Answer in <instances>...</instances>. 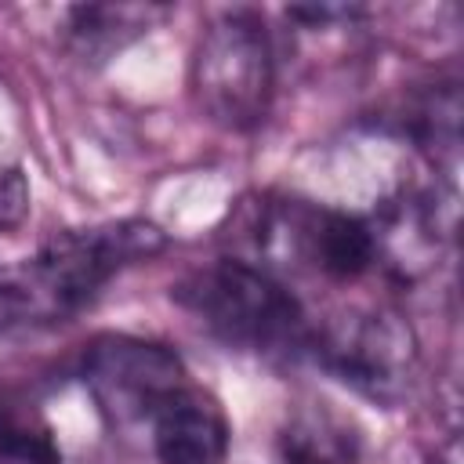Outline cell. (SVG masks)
Returning <instances> with one entry per match:
<instances>
[{
    "mask_svg": "<svg viewBox=\"0 0 464 464\" xmlns=\"http://www.w3.org/2000/svg\"><path fill=\"white\" fill-rule=\"evenodd\" d=\"M174 301L218 341L257 355H308L312 323L297 294L246 257H218L174 286Z\"/></svg>",
    "mask_w": 464,
    "mask_h": 464,
    "instance_id": "1",
    "label": "cell"
},
{
    "mask_svg": "<svg viewBox=\"0 0 464 464\" xmlns=\"http://www.w3.org/2000/svg\"><path fill=\"white\" fill-rule=\"evenodd\" d=\"M188 87L199 112L225 130H254L276 94V47L257 11H221L196 40Z\"/></svg>",
    "mask_w": 464,
    "mask_h": 464,
    "instance_id": "2",
    "label": "cell"
},
{
    "mask_svg": "<svg viewBox=\"0 0 464 464\" xmlns=\"http://www.w3.org/2000/svg\"><path fill=\"white\" fill-rule=\"evenodd\" d=\"M254 265L276 276V268L352 283L377 268L373 225L359 214L319 207L308 199H265L250 218Z\"/></svg>",
    "mask_w": 464,
    "mask_h": 464,
    "instance_id": "3",
    "label": "cell"
},
{
    "mask_svg": "<svg viewBox=\"0 0 464 464\" xmlns=\"http://www.w3.org/2000/svg\"><path fill=\"white\" fill-rule=\"evenodd\" d=\"M308 355L377 402H399L417 370V337L392 308H348L312 326Z\"/></svg>",
    "mask_w": 464,
    "mask_h": 464,
    "instance_id": "4",
    "label": "cell"
},
{
    "mask_svg": "<svg viewBox=\"0 0 464 464\" xmlns=\"http://www.w3.org/2000/svg\"><path fill=\"white\" fill-rule=\"evenodd\" d=\"M80 377L102 417L116 428L149 424V417L188 384L185 362L174 348L130 334H105L91 341Z\"/></svg>",
    "mask_w": 464,
    "mask_h": 464,
    "instance_id": "5",
    "label": "cell"
},
{
    "mask_svg": "<svg viewBox=\"0 0 464 464\" xmlns=\"http://www.w3.org/2000/svg\"><path fill=\"white\" fill-rule=\"evenodd\" d=\"M163 246L167 236L160 225L145 218H120L54 232L33 257L80 308H87L112 276L156 257Z\"/></svg>",
    "mask_w": 464,
    "mask_h": 464,
    "instance_id": "6",
    "label": "cell"
},
{
    "mask_svg": "<svg viewBox=\"0 0 464 464\" xmlns=\"http://www.w3.org/2000/svg\"><path fill=\"white\" fill-rule=\"evenodd\" d=\"M149 442L160 464H225L232 428L218 399L185 384L149 417Z\"/></svg>",
    "mask_w": 464,
    "mask_h": 464,
    "instance_id": "7",
    "label": "cell"
},
{
    "mask_svg": "<svg viewBox=\"0 0 464 464\" xmlns=\"http://www.w3.org/2000/svg\"><path fill=\"white\" fill-rule=\"evenodd\" d=\"M167 7L156 4H80L65 11V44L87 62V58H109L145 36Z\"/></svg>",
    "mask_w": 464,
    "mask_h": 464,
    "instance_id": "8",
    "label": "cell"
},
{
    "mask_svg": "<svg viewBox=\"0 0 464 464\" xmlns=\"http://www.w3.org/2000/svg\"><path fill=\"white\" fill-rule=\"evenodd\" d=\"M80 312V304L33 261L0 272V337L22 330H44L65 323Z\"/></svg>",
    "mask_w": 464,
    "mask_h": 464,
    "instance_id": "9",
    "label": "cell"
},
{
    "mask_svg": "<svg viewBox=\"0 0 464 464\" xmlns=\"http://www.w3.org/2000/svg\"><path fill=\"white\" fill-rule=\"evenodd\" d=\"M0 464H62V446L40 417L0 413Z\"/></svg>",
    "mask_w": 464,
    "mask_h": 464,
    "instance_id": "10",
    "label": "cell"
},
{
    "mask_svg": "<svg viewBox=\"0 0 464 464\" xmlns=\"http://www.w3.org/2000/svg\"><path fill=\"white\" fill-rule=\"evenodd\" d=\"M29 218V181L22 167H0V232L18 228Z\"/></svg>",
    "mask_w": 464,
    "mask_h": 464,
    "instance_id": "11",
    "label": "cell"
},
{
    "mask_svg": "<svg viewBox=\"0 0 464 464\" xmlns=\"http://www.w3.org/2000/svg\"><path fill=\"white\" fill-rule=\"evenodd\" d=\"M272 464H341V460L326 439H315L312 431H290Z\"/></svg>",
    "mask_w": 464,
    "mask_h": 464,
    "instance_id": "12",
    "label": "cell"
}]
</instances>
